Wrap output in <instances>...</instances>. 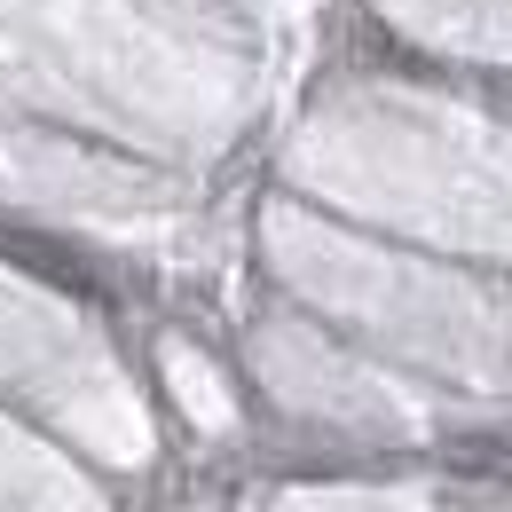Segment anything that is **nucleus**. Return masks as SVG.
Returning a JSON list of instances; mask_svg holds the SVG:
<instances>
[]
</instances>
